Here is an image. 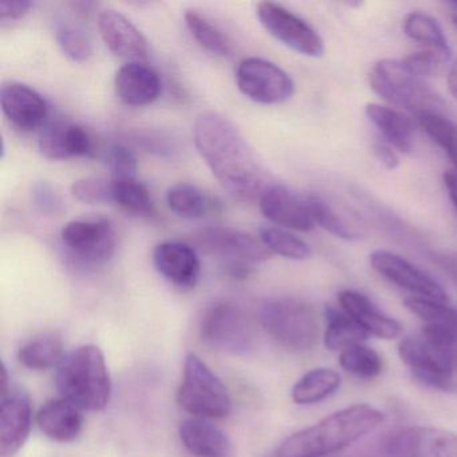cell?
I'll return each mask as SVG.
<instances>
[{"label":"cell","mask_w":457,"mask_h":457,"mask_svg":"<svg viewBox=\"0 0 457 457\" xmlns=\"http://www.w3.org/2000/svg\"><path fill=\"white\" fill-rule=\"evenodd\" d=\"M195 145L219 183L240 200L261 197L266 170L237 127L221 114L207 112L195 124Z\"/></svg>","instance_id":"obj_1"},{"label":"cell","mask_w":457,"mask_h":457,"mask_svg":"<svg viewBox=\"0 0 457 457\" xmlns=\"http://www.w3.org/2000/svg\"><path fill=\"white\" fill-rule=\"evenodd\" d=\"M385 416L370 405H353L294 433L264 457H326L373 432Z\"/></svg>","instance_id":"obj_2"},{"label":"cell","mask_w":457,"mask_h":457,"mask_svg":"<svg viewBox=\"0 0 457 457\" xmlns=\"http://www.w3.org/2000/svg\"><path fill=\"white\" fill-rule=\"evenodd\" d=\"M398 354L414 378L441 390H457V333L437 325H425L417 337L403 339Z\"/></svg>","instance_id":"obj_3"},{"label":"cell","mask_w":457,"mask_h":457,"mask_svg":"<svg viewBox=\"0 0 457 457\" xmlns=\"http://www.w3.org/2000/svg\"><path fill=\"white\" fill-rule=\"evenodd\" d=\"M57 386L81 411H103L111 401L112 379L100 347L85 345L65 355L58 365Z\"/></svg>","instance_id":"obj_4"},{"label":"cell","mask_w":457,"mask_h":457,"mask_svg":"<svg viewBox=\"0 0 457 457\" xmlns=\"http://www.w3.org/2000/svg\"><path fill=\"white\" fill-rule=\"evenodd\" d=\"M369 84L376 95L395 108L411 112L417 117L422 114H443L444 101L425 82L411 73L403 61L379 60L369 71Z\"/></svg>","instance_id":"obj_5"},{"label":"cell","mask_w":457,"mask_h":457,"mask_svg":"<svg viewBox=\"0 0 457 457\" xmlns=\"http://www.w3.org/2000/svg\"><path fill=\"white\" fill-rule=\"evenodd\" d=\"M261 323L283 349L306 353L320 338V325L314 306L294 296L270 299L261 309Z\"/></svg>","instance_id":"obj_6"},{"label":"cell","mask_w":457,"mask_h":457,"mask_svg":"<svg viewBox=\"0 0 457 457\" xmlns=\"http://www.w3.org/2000/svg\"><path fill=\"white\" fill-rule=\"evenodd\" d=\"M178 403L199 419H224L232 411L228 390L196 354L187 357Z\"/></svg>","instance_id":"obj_7"},{"label":"cell","mask_w":457,"mask_h":457,"mask_svg":"<svg viewBox=\"0 0 457 457\" xmlns=\"http://www.w3.org/2000/svg\"><path fill=\"white\" fill-rule=\"evenodd\" d=\"M199 331L207 346L228 354H248L255 345L250 318L232 302H216L205 309L200 318Z\"/></svg>","instance_id":"obj_8"},{"label":"cell","mask_w":457,"mask_h":457,"mask_svg":"<svg viewBox=\"0 0 457 457\" xmlns=\"http://www.w3.org/2000/svg\"><path fill=\"white\" fill-rule=\"evenodd\" d=\"M373 457H457V435L437 428H397L376 444Z\"/></svg>","instance_id":"obj_9"},{"label":"cell","mask_w":457,"mask_h":457,"mask_svg":"<svg viewBox=\"0 0 457 457\" xmlns=\"http://www.w3.org/2000/svg\"><path fill=\"white\" fill-rule=\"evenodd\" d=\"M237 84L240 92L264 105L290 100L295 92L291 77L279 66L263 58H245L237 66Z\"/></svg>","instance_id":"obj_10"},{"label":"cell","mask_w":457,"mask_h":457,"mask_svg":"<svg viewBox=\"0 0 457 457\" xmlns=\"http://www.w3.org/2000/svg\"><path fill=\"white\" fill-rule=\"evenodd\" d=\"M256 14L262 26L288 49L306 57H322L325 45L320 34L290 10L272 2H261Z\"/></svg>","instance_id":"obj_11"},{"label":"cell","mask_w":457,"mask_h":457,"mask_svg":"<svg viewBox=\"0 0 457 457\" xmlns=\"http://www.w3.org/2000/svg\"><path fill=\"white\" fill-rule=\"evenodd\" d=\"M61 240L69 253L87 264L111 261L116 251V231L106 219H79L66 224Z\"/></svg>","instance_id":"obj_12"},{"label":"cell","mask_w":457,"mask_h":457,"mask_svg":"<svg viewBox=\"0 0 457 457\" xmlns=\"http://www.w3.org/2000/svg\"><path fill=\"white\" fill-rule=\"evenodd\" d=\"M195 243L204 253L219 256L226 263L253 266L267 261L271 253L250 234L228 227H208L195 234Z\"/></svg>","instance_id":"obj_13"},{"label":"cell","mask_w":457,"mask_h":457,"mask_svg":"<svg viewBox=\"0 0 457 457\" xmlns=\"http://www.w3.org/2000/svg\"><path fill=\"white\" fill-rule=\"evenodd\" d=\"M370 264L377 274L393 285L416 294L419 298L436 302H445L448 299L445 290L437 280L397 253L385 250L374 251L370 255Z\"/></svg>","instance_id":"obj_14"},{"label":"cell","mask_w":457,"mask_h":457,"mask_svg":"<svg viewBox=\"0 0 457 457\" xmlns=\"http://www.w3.org/2000/svg\"><path fill=\"white\" fill-rule=\"evenodd\" d=\"M259 207L269 220L283 228L309 232L317 226L307 199L279 184H271L262 192Z\"/></svg>","instance_id":"obj_15"},{"label":"cell","mask_w":457,"mask_h":457,"mask_svg":"<svg viewBox=\"0 0 457 457\" xmlns=\"http://www.w3.org/2000/svg\"><path fill=\"white\" fill-rule=\"evenodd\" d=\"M0 105L4 116L18 129L31 132L46 124L49 106L33 87L7 82L0 90Z\"/></svg>","instance_id":"obj_16"},{"label":"cell","mask_w":457,"mask_h":457,"mask_svg":"<svg viewBox=\"0 0 457 457\" xmlns=\"http://www.w3.org/2000/svg\"><path fill=\"white\" fill-rule=\"evenodd\" d=\"M98 29L106 46L117 57L130 63L148 60V41L125 15L116 10H104L98 15Z\"/></svg>","instance_id":"obj_17"},{"label":"cell","mask_w":457,"mask_h":457,"mask_svg":"<svg viewBox=\"0 0 457 457\" xmlns=\"http://www.w3.org/2000/svg\"><path fill=\"white\" fill-rule=\"evenodd\" d=\"M154 263L168 282L181 290L194 288L199 280V256L187 243H160L154 251Z\"/></svg>","instance_id":"obj_18"},{"label":"cell","mask_w":457,"mask_h":457,"mask_svg":"<svg viewBox=\"0 0 457 457\" xmlns=\"http://www.w3.org/2000/svg\"><path fill=\"white\" fill-rule=\"evenodd\" d=\"M31 429L30 400L23 393L2 395L0 406V456L12 457L28 440Z\"/></svg>","instance_id":"obj_19"},{"label":"cell","mask_w":457,"mask_h":457,"mask_svg":"<svg viewBox=\"0 0 457 457\" xmlns=\"http://www.w3.org/2000/svg\"><path fill=\"white\" fill-rule=\"evenodd\" d=\"M38 146L49 160H68L93 154V141L87 130L66 121L46 125L39 136Z\"/></svg>","instance_id":"obj_20"},{"label":"cell","mask_w":457,"mask_h":457,"mask_svg":"<svg viewBox=\"0 0 457 457\" xmlns=\"http://www.w3.org/2000/svg\"><path fill=\"white\" fill-rule=\"evenodd\" d=\"M341 309L352 317L369 336L382 339H395L403 333V326L395 318L378 309L368 296L358 291L339 293Z\"/></svg>","instance_id":"obj_21"},{"label":"cell","mask_w":457,"mask_h":457,"mask_svg":"<svg viewBox=\"0 0 457 457\" xmlns=\"http://www.w3.org/2000/svg\"><path fill=\"white\" fill-rule=\"evenodd\" d=\"M117 96L129 106H146L154 103L162 93L159 76L143 63H127L114 79Z\"/></svg>","instance_id":"obj_22"},{"label":"cell","mask_w":457,"mask_h":457,"mask_svg":"<svg viewBox=\"0 0 457 457\" xmlns=\"http://www.w3.org/2000/svg\"><path fill=\"white\" fill-rule=\"evenodd\" d=\"M39 429L57 443H71L76 440L84 427L81 409L65 398L47 401L37 413Z\"/></svg>","instance_id":"obj_23"},{"label":"cell","mask_w":457,"mask_h":457,"mask_svg":"<svg viewBox=\"0 0 457 457\" xmlns=\"http://www.w3.org/2000/svg\"><path fill=\"white\" fill-rule=\"evenodd\" d=\"M181 443L197 457H228L232 444L228 436L205 419L186 420L179 429Z\"/></svg>","instance_id":"obj_24"},{"label":"cell","mask_w":457,"mask_h":457,"mask_svg":"<svg viewBox=\"0 0 457 457\" xmlns=\"http://www.w3.org/2000/svg\"><path fill=\"white\" fill-rule=\"evenodd\" d=\"M365 113L384 138V143L403 154L411 151L414 143L413 124L405 114L379 104L366 105Z\"/></svg>","instance_id":"obj_25"},{"label":"cell","mask_w":457,"mask_h":457,"mask_svg":"<svg viewBox=\"0 0 457 457\" xmlns=\"http://www.w3.org/2000/svg\"><path fill=\"white\" fill-rule=\"evenodd\" d=\"M325 345L331 352H344L349 347L361 345L369 334L346 314L344 310L328 306L325 312Z\"/></svg>","instance_id":"obj_26"},{"label":"cell","mask_w":457,"mask_h":457,"mask_svg":"<svg viewBox=\"0 0 457 457\" xmlns=\"http://www.w3.org/2000/svg\"><path fill=\"white\" fill-rule=\"evenodd\" d=\"M18 360L30 370H49L63 360L62 339L57 334L37 337L21 347Z\"/></svg>","instance_id":"obj_27"},{"label":"cell","mask_w":457,"mask_h":457,"mask_svg":"<svg viewBox=\"0 0 457 457\" xmlns=\"http://www.w3.org/2000/svg\"><path fill=\"white\" fill-rule=\"evenodd\" d=\"M341 385V377L333 369L320 368L304 374L294 385V403L298 405H312L333 395Z\"/></svg>","instance_id":"obj_28"},{"label":"cell","mask_w":457,"mask_h":457,"mask_svg":"<svg viewBox=\"0 0 457 457\" xmlns=\"http://www.w3.org/2000/svg\"><path fill=\"white\" fill-rule=\"evenodd\" d=\"M403 33L411 41L419 42L430 50L451 54L448 39L440 23L424 12H411L403 20Z\"/></svg>","instance_id":"obj_29"},{"label":"cell","mask_w":457,"mask_h":457,"mask_svg":"<svg viewBox=\"0 0 457 457\" xmlns=\"http://www.w3.org/2000/svg\"><path fill=\"white\" fill-rule=\"evenodd\" d=\"M168 207L184 219H200L210 212L213 202L192 184H176L167 192Z\"/></svg>","instance_id":"obj_30"},{"label":"cell","mask_w":457,"mask_h":457,"mask_svg":"<svg viewBox=\"0 0 457 457\" xmlns=\"http://www.w3.org/2000/svg\"><path fill=\"white\" fill-rule=\"evenodd\" d=\"M261 242L271 253L291 261H306L312 255V247L301 237L275 226H263L259 229Z\"/></svg>","instance_id":"obj_31"},{"label":"cell","mask_w":457,"mask_h":457,"mask_svg":"<svg viewBox=\"0 0 457 457\" xmlns=\"http://www.w3.org/2000/svg\"><path fill=\"white\" fill-rule=\"evenodd\" d=\"M184 20H186L189 33L196 39L200 46L204 47L212 54L219 55V57L229 55L231 44H229L227 37L215 25H212L207 18L203 17L200 12H195V10H188L184 15Z\"/></svg>","instance_id":"obj_32"},{"label":"cell","mask_w":457,"mask_h":457,"mask_svg":"<svg viewBox=\"0 0 457 457\" xmlns=\"http://www.w3.org/2000/svg\"><path fill=\"white\" fill-rule=\"evenodd\" d=\"M113 203L136 216H149L154 212L148 188L136 179L113 180Z\"/></svg>","instance_id":"obj_33"},{"label":"cell","mask_w":457,"mask_h":457,"mask_svg":"<svg viewBox=\"0 0 457 457\" xmlns=\"http://www.w3.org/2000/svg\"><path fill=\"white\" fill-rule=\"evenodd\" d=\"M55 38L66 57L74 62H85L93 55V45L81 26L71 22H58Z\"/></svg>","instance_id":"obj_34"},{"label":"cell","mask_w":457,"mask_h":457,"mask_svg":"<svg viewBox=\"0 0 457 457\" xmlns=\"http://www.w3.org/2000/svg\"><path fill=\"white\" fill-rule=\"evenodd\" d=\"M417 119L428 136L448 154L457 168V125L437 113L422 114Z\"/></svg>","instance_id":"obj_35"},{"label":"cell","mask_w":457,"mask_h":457,"mask_svg":"<svg viewBox=\"0 0 457 457\" xmlns=\"http://www.w3.org/2000/svg\"><path fill=\"white\" fill-rule=\"evenodd\" d=\"M339 365L344 370L362 378H373L382 370V360L378 353L363 345H355L344 350L339 355Z\"/></svg>","instance_id":"obj_36"},{"label":"cell","mask_w":457,"mask_h":457,"mask_svg":"<svg viewBox=\"0 0 457 457\" xmlns=\"http://www.w3.org/2000/svg\"><path fill=\"white\" fill-rule=\"evenodd\" d=\"M405 306L420 320H424L425 325L443 326L457 333V310L446 306L444 302L414 296L406 299Z\"/></svg>","instance_id":"obj_37"},{"label":"cell","mask_w":457,"mask_h":457,"mask_svg":"<svg viewBox=\"0 0 457 457\" xmlns=\"http://www.w3.org/2000/svg\"><path fill=\"white\" fill-rule=\"evenodd\" d=\"M307 202H309L310 211H312L315 224L322 227L325 231L330 232L334 237L346 240L357 239L360 237L358 232L350 224H347L346 220L339 216V213H337V211L331 205L323 202L320 197H309Z\"/></svg>","instance_id":"obj_38"},{"label":"cell","mask_w":457,"mask_h":457,"mask_svg":"<svg viewBox=\"0 0 457 457\" xmlns=\"http://www.w3.org/2000/svg\"><path fill=\"white\" fill-rule=\"evenodd\" d=\"M71 194L84 204H108L113 202V180L103 178H85L74 181Z\"/></svg>","instance_id":"obj_39"},{"label":"cell","mask_w":457,"mask_h":457,"mask_svg":"<svg viewBox=\"0 0 457 457\" xmlns=\"http://www.w3.org/2000/svg\"><path fill=\"white\" fill-rule=\"evenodd\" d=\"M451 54L446 53L437 52V50H421V52L413 53V54L406 57L403 61L406 68L421 77V79H428V77L437 76L445 68L448 63Z\"/></svg>","instance_id":"obj_40"},{"label":"cell","mask_w":457,"mask_h":457,"mask_svg":"<svg viewBox=\"0 0 457 457\" xmlns=\"http://www.w3.org/2000/svg\"><path fill=\"white\" fill-rule=\"evenodd\" d=\"M106 162L113 178L112 180L136 179L138 170L137 157L127 146L120 144L112 146L106 154Z\"/></svg>","instance_id":"obj_41"},{"label":"cell","mask_w":457,"mask_h":457,"mask_svg":"<svg viewBox=\"0 0 457 457\" xmlns=\"http://www.w3.org/2000/svg\"><path fill=\"white\" fill-rule=\"evenodd\" d=\"M33 200L36 207L45 215H58L62 211V202L50 184L38 183L33 189Z\"/></svg>","instance_id":"obj_42"},{"label":"cell","mask_w":457,"mask_h":457,"mask_svg":"<svg viewBox=\"0 0 457 457\" xmlns=\"http://www.w3.org/2000/svg\"><path fill=\"white\" fill-rule=\"evenodd\" d=\"M33 7V2H29V0L2 2L0 4V21H2V23H9L23 20Z\"/></svg>","instance_id":"obj_43"},{"label":"cell","mask_w":457,"mask_h":457,"mask_svg":"<svg viewBox=\"0 0 457 457\" xmlns=\"http://www.w3.org/2000/svg\"><path fill=\"white\" fill-rule=\"evenodd\" d=\"M374 154L377 160L384 165L386 170H393L400 165V159L395 154V148L387 145L386 143H376L373 146Z\"/></svg>","instance_id":"obj_44"},{"label":"cell","mask_w":457,"mask_h":457,"mask_svg":"<svg viewBox=\"0 0 457 457\" xmlns=\"http://www.w3.org/2000/svg\"><path fill=\"white\" fill-rule=\"evenodd\" d=\"M436 263L448 275L449 279L457 286V251L456 253H441L436 258Z\"/></svg>","instance_id":"obj_45"},{"label":"cell","mask_w":457,"mask_h":457,"mask_svg":"<svg viewBox=\"0 0 457 457\" xmlns=\"http://www.w3.org/2000/svg\"><path fill=\"white\" fill-rule=\"evenodd\" d=\"M444 184L448 191L449 199L457 211V168H451L444 172Z\"/></svg>","instance_id":"obj_46"},{"label":"cell","mask_w":457,"mask_h":457,"mask_svg":"<svg viewBox=\"0 0 457 457\" xmlns=\"http://www.w3.org/2000/svg\"><path fill=\"white\" fill-rule=\"evenodd\" d=\"M448 87L449 92H451L452 96L457 100V61L452 65L451 71H449Z\"/></svg>","instance_id":"obj_47"},{"label":"cell","mask_w":457,"mask_h":457,"mask_svg":"<svg viewBox=\"0 0 457 457\" xmlns=\"http://www.w3.org/2000/svg\"><path fill=\"white\" fill-rule=\"evenodd\" d=\"M449 6H451L452 12L457 14V2H452V4H449Z\"/></svg>","instance_id":"obj_48"},{"label":"cell","mask_w":457,"mask_h":457,"mask_svg":"<svg viewBox=\"0 0 457 457\" xmlns=\"http://www.w3.org/2000/svg\"><path fill=\"white\" fill-rule=\"evenodd\" d=\"M452 21H453L454 26L457 29V14H454V12H452Z\"/></svg>","instance_id":"obj_49"}]
</instances>
